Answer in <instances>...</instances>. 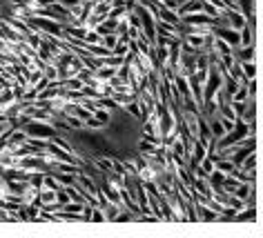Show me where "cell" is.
I'll return each instance as SVG.
<instances>
[{"label": "cell", "instance_id": "19", "mask_svg": "<svg viewBox=\"0 0 263 238\" xmlns=\"http://www.w3.org/2000/svg\"><path fill=\"white\" fill-rule=\"evenodd\" d=\"M239 58H241V63H250V61H252V45H246V49L239 51Z\"/></svg>", "mask_w": 263, "mask_h": 238}, {"label": "cell", "instance_id": "18", "mask_svg": "<svg viewBox=\"0 0 263 238\" xmlns=\"http://www.w3.org/2000/svg\"><path fill=\"white\" fill-rule=\"evenodd\" d=\"M125 109H127V114L132 118H141V107L136 103H127V105H125Z\"/></svg>", "mask_w": 263, "mask_h": 238}, {"label": "cell", "instance_id": "8", "mask_svg": "<svg viewBox=\"0 0 263 238\" xmlns=\"http://www.w3.org/2000/svg\"><path fill=\"white\" fill-rule=\"evenodd\" d=\"M232 221H239V223H243V221H248V223L256 221V205H248V209H241V211H236Z\"/></svg>", "mask_w": 263, "mask_h": 238}, {"label": "cell", "instance_id": "10", "mask_svg": "<svg viewBox=\"0 0 263 238\" xmlns=\"http://www.w3.org/2000/svg\"><path fill=\"white\" fill-rule=\"evenodd\" d=\"M236 5H239L241 14H246V18L252 23L254 21V0H236Z\"/></svg>", "mask_w": 263, "mask_h": 238}, {"label": "cell", "instance_id": "22", "mask_svg": "<svg viewBox=\"0 0 263 238\" xmlns=\"http://www.w3.org/2000/svg\"><path fill=\"white\" fill-rule=\"evenodd\" d=\"M203 156H205V151H203V145L196 143V145H194V158H196V163L203 161Z\"/></svg>", "mask_w": 263, "mask_h": 238}, {"label": "cell", "instance_id": "2", "mask_svg": "<svg viewBox=\"0 0 263 238\" xmlns=\"http://www.w3.org/2000/svg\"><path fill=\"white\" fill-rule=\"evenodd\" d=\"M23 129L27 131L29 138H41V141H54V138L58 136V129L54 127V123H49V121H36V118H31L29 123H25Z\"/></svg>", "mask_w": 263, "mask_h": 238}, {"label": "cell", "instance_id": "6", "mask_svg": "<svg viewBox=\"0 0 263 238\" xmlns=\"http://www.w3.org/2000/svg\"><path fill=\"white\" fill-rule=\"evenodd\" d=\"M212 31H214L216 38H221L219 43H228V45H232V47H239L241 45V31L239 29H226V27H221V25H214Z\"/></svg>", "mask_w": 263, "mask_h": 238}, {"label": "cell", "instance_id": "13", "mask_svg": "<svg viewBox=\"0 0 263 238\" xmlns=\"http://www.w3.org/2000/svg\"><path fill=\"white\" fill-rule=\"evenodd\" d=\"M170 131H172V116H170V111L165 107H161V134L167 136Z\"/></svg>", "mask_w": 263, "mask_h": 238}, {"label": "cell", "instance_id": "4", "mask_svg": "<svg viewBox=\"0 0 263 238\" xmlns=\"http://www.w3.org/2000/svg\"><path fill=\"white\" fill-rule=\"evenodd\" d=\"M254 149H256V138H254V134H250L248 138H243V141L239 143V149L230 156V161L234 163V167H241L243 161H246L250 154H254Z\"/></svg>", "mask_w": 263, "mask_h": 238}, {"label": "cell", "instance_id": "11", "mask_svg": "<svg viewBox=\"0 0 263 238\" xmlns=\"http://www.w3.org/2000/svg\"><path fill=\"white\" fill-rule=\"evenodd\" d=\"M183 23L185 25H201V23H205V25H212L214 23V18H210V16H203V14H192V16H183Z\"/></svg>", "mask_w": 263, "mask_h": 238}, {"label": "cell", "instance_id": "12", "mask_svg": "<svg viewBox=\"0 0 263 238\" xmlns=\"http://www.w3.org/2000/svg\"><path fill=\"white\" fill-rule=\"evenodd\" d=\"M226 171H221V169H212V171H210V185H212V187L214 189H221L223 187V181H226Z\"/></svg>", "mask_w": 263, "mask_h": 238}, {"label": "cell", "instance_id": "17", "mask_svg": "<svg viewBox=\"0 0 263 238\" xmlns=\"http://www.w3.org/2000/svg\"><path fill=\"white\" fill-rule=\"evenodd\" d=\"M118 41H121V38H118V34H107V36H103V45L107 49H111L114 51V47L118 45Z\"/></svg>", "mask_w": 263, "mask_h": 238}, {"label": "cell", "instance_id": "14", "mask_svg": "<svg viewBox=\"0 0 263 238\" xmlns=\"http://www.w3.org/2000/svg\"><path fill=\"white\" fill-rule=\"evenodd\" d=\"M221 214H216V211H210L205 209L203 205H199V214H196V221H219Z\"/></svg>", "mask_w": 263, "mask_h": 238}, {"label": "cell", "instance_id": "3", "mask_svg": "<svg viewBox=\"0 0 263 238\" xmlns=\"http://www.w3.org/2000/svg\"><path fill=\"white\" fill-rule=\"evenodd\" d=\"M219 87H221V76H219V71L212 67V69H210V78H208V83H205V89H203V101H201L203 105H205L208 111L214 109L212 101H214V96H216V91H219Z\"/></svg>", "mask_w": 263, "mask_h": 238}, {"label": "cell", "instance_id": "5", "mask_svg": "<svg viewBox=\"0 0 263 238\" xmlns=\"http://www.w3.org/2000/svg\"><path fill=\"white\" fill-rule=\"evenodd\" d=\"M136 14H139V18H141V27H143V31H145V36H147V41L149 43H154L156 41V25H154V21H152V14L145 9V5H136Z\"/></svg>", "mask_w": 263, "mask_h": 238}, {"label": "cell", "instance_id": "1", "mask_svg": "<svg viewBox=\"0 0 263 238\" xmlns=\"http://www.w3.org/2000/svg\"><path fill=\"white\" fill-rule=\"evenodd\" d=\"M250 129H252V125H250L248 121H243V118L236 116V118H234L232 129H228V134L216 141V149L221 151V149H228V147H234V145H239L243 138H248L250 134H252Z\"/></svg>", "mask_w": 263, "mask_h": 238}, {"label": "cell", "instance_id": "21", "mask_svg": "<svg viewBox=\"0 0 263 238\" xmlns=\"http://www.w3.org/2000/svg\"><path fill=\"white\" fill-rule=\"evenodd\" d=\"M243 71L248 74V78H254V74H256V67H254V63L250 61V63H243Z\"/></svg>", "mask_w": 263, "mask_h": 238}, {"label": "cell", "instance_id": "20", "mask_svg": "<svg viewBox=\"0 0 263 238\" xmlns=\"http://www.w3.org/2000/svg\"><path fill=\"white\" fill-rule=\"evenodd\" d=\"M176 87L183 91V96H192V91H190V85L185 83V78H176Z\"/></svg>", "mask_w": 263, "mask_h": 238}, {"label": "cell", "instance_id": "16", "mask_svg": "<svg viewBox=\"0 0 263 238\" xmlns=\"http://www.w3.org/2000/svg\"><path fill=\"white\" fill-rule=\"evenodd\" d=\"M89 221H94V223H103V221H107L105 218V211H103V207H91V214H89Z\"/></svg>", "mask_w": 263, "mask_h": 238}, {"label": "cell", "instance_id": "7", "mask_svg": "<svg viewBox=\"0 0 263 238\" xmlns=\"http://www.w3.org/2000/svg\"><path fill=\"white\" fill-rule=\"evenodd\" d=\"M199 11H203V0H187V3H183V7H179V16L199 14Z\"/></svg>", "mask_w": 263, "mask_h": 238}, {"label": "cell", "instance_id": "9", "mask_svg": "<svg viewBox=\"0 0 263 238\" xmlns=\"http://www.w3.org/2000/svg\"><path fill=\"white\" fill-rule=\"evenodd\" d=\"M226 16H228V21L232 23L234 29H243V27H246V21H248L246 14H236L234 9H226Z\"/></svg>", "mask_w": 263, "mask_h": 238}, {"label": "cell", "instance_id": "15", "mask_svg": "<svg viewBox=\"0 0 263 238\" xmlns=\"http://www.w3.org/2000/svg\"><path fill=\"white\" fill-rule=\"evenodd\" d=\"M210 127H212L214 141H219V138H223V136L228 134V127H226V123H223V121H212V125H210Z\"/></svg>", "mask_w": 263, "mask_h": 238}]
</instances>
